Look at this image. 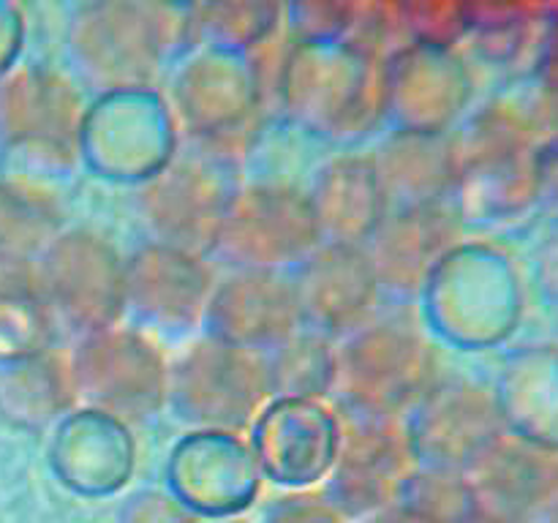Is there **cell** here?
<instances>
[{"label":"cell","instance_id":"cell-1","mask_svg":"<svg viewBox=\"0 0 558 523\" xmlns=\"http://www.w3.org/2000/svg\"><path fill=\"white\" fill-rule=\"evenodd\" d=\"M283 112L305 134L352 142L381 118L379 74L371 54L347 38L298 41L281 69Z\"/></svg>","mask_w":558,"mask_h":523},{"label":"cell","instance_id":"cell-2","mask_svg":"<svg viewBox=\"0 0 558 523\" xmlns=\"http://www.w3.org/2000/svg\"><path fill=\"white\" fill-rule=\"evenodd\" d=\"M425 316L447 343L483 352L515 332L523 287L515 265L490 245H456L423 283Z\"/></svg>","mask_w":558,"mask_h":523},{"label":"cell","instance_id":"cell-3","mask_svg":"<svg viewBox=\"0 0 558 523\" xmlns=\"http://www.w3.org/2000/svg\"><path fill=\"white\" fill-rule=\"evenodd\" d=\"M172 0H90L71 16L74 71L98 93L147 87L169 58Z\"/></svg>","mask_w":558,"mask_h":523},{"label":"cell","instance_id":"cell-4","mask_svg":"<svg viewBox=\"0 0 558 523\" xmlns=\"http://www.w3.org/2000/svg\"><path fill=\"white\" fill-rule=\"evenodd\" d=\"M456 142L458 185L452 205L472 221H507L539 199V156L526 123L505 107H490Z\"/></svg>","mask_w":558,"mask_h":523},{"label":"cell","instance_id":"cell-5","mask_svg":"<svg viewBox=\"0 0 558 523\" xmlns=\"http://www.w3.org/2000/svg\"><path fill=\"white\" fill-rule=\"evenodd\" d=\"M434 346L407 319L363 325L336 354L338 409L398 417L436 381Z\"/></svg>","mask_w":558,"mask_h":523},{"label":"cell","instance_id":"cell-6","mask_svg":"<svg viewBox=\"0 0 558 523\" xmlns=\"http://www.w3.org/2000/svg\"><path fill=\"white\" fill-rule=\"evenodd\" d=\"M69 376L82 401L123 423L153 417L167 403V363L134 327L109 325L82 332L71 354Z\"/></svg>","mask_w":558,"mask_h":523},{"label":"cell","instance_id":"cell-7","mask_svg":"<svg viewBox=\"0 0 558 523\" xmlns=\"http://www.w3.org/2000/svg\"><path fill=\"white\" fill-rule=\"evenodd\" d=\"M82 158L98 178L150 180L174 158L172 114L147 87L101 93L76 131Z\"/></svg>","mask_w":558,"mask_h":523},{"label":"cell","instance_id":"cell-8","mask_svg":"<svg viewBox=\"0 0 558 523\" xmlns=\"http://www.w3.org/2000/svg\"><path fill=\"white\" fill-rule=\"evenodd\" d=\"M319 243L308 194L294 185L259 183L238 188L210 254L234 270H283L300 265Z\"/></svg>","mask_w":558,"mask_h":523},{"label":"cell","instance_id":"cell-9","mask_svg":"<svg viewBox=\"0 0 558 523\" xmlns=\"http://www.w3.org/2000/svg\"><path fill=\"white\" fill-rule=\"evenodd\" d=\"M238 194L234 161L218 150L172 158L140 194V210L158 243L210 254L229 202Z\"/></svg>","mask_w":558,"mask_h":523},{"label":"cell","instance_id":"cell-10","mask_svg":"<svg viewBox=\"0 0 558 523\" xmlns=\"http://www.w3.org/2000/svg\"><path fill=\"white\" fill-rule=\"evenodd\" d=\"M267 376L262 354L218 338H199L169 368L167 401L183 423L213 430H238L262 409Z\"/></svg>","mask_w":558,"mask_h":523},{"label":"cell","instance_id":"cell-11","mask_svg":"<svg viewBox=\"0 0 558 523\" xmlns=\"http://www.w3.org/2000/svg\"><path fill=\"white\" fill-rule=\"evenodd\" d=\"M505 434L494 390L466 376L436 379L409 409V452L430 469L466 472Z\"/></svg>","mask_w":558,"mask_h":523},{"label":"cell","instance_id":"cell-12","mask_svg":"<svg viewBox=\"0 0 558 523\" xmlns=\"http://www.w3.org/2000/svg\"><path fill=\"white\" fill-rule=\"evenodd\" d=\"M123 265L96 232H60L38 254L36 270L52 314L80 332L114 325L123 314Z\"/></svg>","mask_w":558,"mask_h":523},{"label":"cell","instance_id":"cell-13","mask_svg":"<svg viewBox=\"0 0 558 523\" xmlns=\"http://www.w3.org/2000/svg\"><path fill=\"white\" fill-rule=\"evenodd\" d=\"M381 118L401 134L447 136L472 98L469 71L450 47L414 41L396 49L379 74Z\"/></svg>","mask_w":558,"mask_h":523},{"label":"cell","instance_id":"cell-14","mask_svg":"<svg viewBox=\"0 0 558 523\" xmlns=\"http://www.w3.org/2000/svg\"><path fill=\"white\" fill-rule=\"evenodd\" d=\"M262 472L251 447L229 430H196L172 447L167 490L194 518H232L259 496Z\"/></svg>","mask_w":558,"mask_h":523},{"label":"cell","instance_id":"cell-15","mask_svg":"<svg viewBox=\"0 0 558 523\" xmlns=\"http://www.w3.org/2000/svg\"><path fill=\"white\" fill-rule=\"evenodd\" d=\"M213 292L199 254L169 243H147L123 265V314L163 336L189 332L205 316Z\"/></svg>","mask_w":558,"mask_h":523},{"label":"cell","instance_id":"cell-16","mask_svg":"<svg viewBox=\"0 0 558 523\" xmlns=\"http://www.w3.org/2000/svg\"><path fill=\"white\" fill-rule=\"evenodd\" d=\"M259 101L254 65L243 52L202 47L174 71L172 107L194 136L223 145L245 129Z\"/></svg>","mask_w":558,"mask_h":523},{"label":"cell","instance_id":"cell-17","mask_svg":"<svg viewBox=\"0 0 558 523\" xmlns=\"http://www.w3.org/2000/svg\"><path fill=\"white\" fill-rule=\"evenodd\" d=\"M300 321L325 338H347L374 311L379 281L365 245L319 243L292 278Z\"/></svg>","mask_w":558,"mask_h":523},{"label":"cell","instance_id":"cell-18","mask_svg":"<svg viewBox=\"0 0 558 523\" xmlns=\"http://www.w3.org/2000/svg\"><path fill=\"white\" fill-rule=\"evenodd\" d=\"M207 336L267 354L303 327L292 278L283 270H234L210 292Z\"/></svg>","mask_w":558,"mask_h":523},{"label":"cell","instance_id":"cell-19","mask_svg":"<svg viewBox=\"0 0 558 523\" xmlns=\"http://www.w3.org/2000/svg\"><path fill=\"white\" fill-rule=\"evenodd\" d=\"M251 452L259 472L276 485L308 488L336 463L338 417L316 401L276 398L256 417Z\"/></svg>","mask_w":558,"mask_h":523},{"label":"cell","instance_id":"cell-20","mask_svg":"<svg viewBox=\"0 0 558 523\" xmlns=\"http://www.w3.org/2000/svg\"><path fill=\"white\" fill-rule=\"evenodd\" d=\"M458 232L461 216L452 202L390 207L365 243L379 287L412 297L441 256L456 248Z\"/></svg>","mask_w":558,"mask_h":523},{"label":"cell","instance_id":"cell-21","mask_svg":"<svg viewBox=\"0 0 558 523\" xmlns=\"http://www.w3.org/2000/svg\"><path fill=\"white\" fill-rule=\"evenodd\" d=\"M49 463L60 485L85 499H104L125 488L134 472V441L123 419L85 409L54 430Z\"/></svg>","mask_w":558,"mask_h":523},{"label":"cell","instance_id":"cell-22","mask_svg":"<svg viewBox=\"0 0 558 523\" xmlns=\"http://www.w3.org/2000/svg\"><path fill=\"white\" fill-rule=\"evenodd\" d=\"M80 120V93L58 71L33 65L0 87V136L9 147L71 158Z\"/></svg>","mask_w":558,"mask_h":523},{"label":"cell","instance_id":"cell-23","mask_svg":"<svg viewBox=\"0 0 558 523\" xmlns=\"http://www.w3.org/2000/svg\"><path fill=\"white\" fill-rule=\"evenodd\" d=\"M409 458L407 430L398 417L341 409L338 417L336 488L341 504L360 510L381 499Z\"/></svg>","mask_w":558,"mask_h":523},{"label":"cell","instance_id":"cell-24","mask_svg":"<svg viewBox=\"0 0 558 523\" xmlns=\"http://www.w3.org/2000/svg\"><path fill=\"white\" fill-rule=\"evenodd\" d=\"M466 472L472 474L469 485L477 515L499 523H521L534 515L539 501L558 483V455L505 434Z\"/></svg>","mask_w":558,"mask_h":523},{"label":"cell","instance_id":"cell-25","mask_svg":"<svg viewBox=\"0 0 558 523\" xmlns=\"http://www.w3.org/2000/svg\"><path fill=\"white\" fill-rule=\"evenodd\" d=\"M505 430L558 455V346H523L501 363L494 387Z\"/></svg>","mask_w":558,"mask_h":523},{"label":"cell","instance_id":"cell-26","mask_svg":"<svg viewBox=\"0 0 558 523\" xmlns=\"http://www.w3.org/2000/svg\"><path fill=\"white\" fill-rule=\"evenodd\" d=\"M325 243H368L387 212L379 174L371 156H338L319 169L308 194Z\"/></svg>","mask_w":558,"mask_h":523},{"label":"cell","instance_id":"cell-27","mask_svg":"<svg viewBox=\"0 0 558 523\" xmlns=\"http://www.w3.org/2000/svg\"><path fill=\"white\" fill-rule=\"evenodd\" d=\"M387 210L409 205L452 202L458 185L456 142L450 136L401 134L390 139L374 156Z\"/></svg>","mask_w":558,"mask_h":523},{"label":"cell","instance_id":"cell-28","mask_svg":"<svg viewBox=\"0 0 558 523\" xmlns=\"http://www.w3.org/2000/svg\"><path fill=\"white\" fill-rule=\"evenodd\" d=\"M52 308L38 283L36 259L0 251V363L49 352Z\"/></svg>","mask_w":558,"mask_h":523},{"label":"cell","instance_id":"cell-29","mask_svg":"<svg viewBox=\"0 0 558 523\" xmlns=\"http://www.w3.org/2000/svg\"><path fill=\"white\" fill-rule=\"evenodd\" d=\"M74 401L71 376L49 352L0 363V414L20 428H44Z\"/></svg>","mask_w":558,"mask_h":523},{"label":"cell","instance_id":"cell-30","mask_svg":"<svg viewBox=\"0 0 558 523\" xmlns=\"http://www.w3.org/2000/svg\"><path fill=\"white\" fill-rule=\"evenodd\" d=\"M63 229V202L25 178L0 180V251L38 259Z\"/></svg>","mask_w":558,"mask_h":523},{"label":"cell","instance_id":"cell-31","mask_svg":"<svg viewBox=\"0 0 558 523\" xmlns=\"http://www.w3.org/2000/svg\"><path fill=\"white\" fill-rule=\"evenodd\" d=\"M267 390L276 398H314L327 396L336 387V352L330 338L300 327L292 338L262 354Z\"/></svg>","mask_w":558,"mask_h":523},{"label":"cell","instance_id":"cell-32","mask_svg":"<svg viewBox=\"0 0 558 523\" xmlns=\"http://www.w3.org/2000/svg\"><path fill=\"white\" fill-rule=\"evenodd\" d=\"M281 5L283 0H199L191 11V33L202 47L245 54L270 36Z\"/></svg>","mask_w":558,"mask_h":523},{"label":"cell","instance_id":"cell-33","mask_svg":"<svg viewBox=\"0 0 558 523\" xmlns=\"http://www.w3.org/2000/svg\"><path fill=\"white\" fill-rule=\"evenodd\" d=\"M289 25L300 41L343 38L363 20L365 0H287Z\"/></svg>","mask_w":558,"mask_h":523},{"label":"cell","instance_id":"cell-34","mask_svg":"<svg viewBox=\"0 0 558 523\" xmlns=\"http://www.w3.org/2000/svg\"><path fill=\"white\" fill-rule=\"evenodd\" d=\"M534 281L548 300L558 303V218L534 254Z\"/></svg>","mask_w":558,"mask_h":523},{"label":"cell","instance_id":"cell-35","mask_svg":"<svg viewBox=\"0 0 558 523\" xmlns=\"http://www.w3.org/2000/svg\"><path fill=\"white\" fill-rule=\"evenodd\" d=\"M22 36H25V27H22L20 9L11 0H0V76L9 74L11 65L20 58Z\"/></svg>","mask_w":558,"mask_h":523},{"label":"cell","instance_id":"cell-36","mask_svg":"<svg viewBox=\"0 0 558 523\" xmlns=\"http://www.w3.org/2000/svg\"><path fill=\"white\" fill-rule=\"evenodd\" d=\"M265 523H336V518L325 507L308 504L300 499H287L283 504L272 507Z\"/></svg>","mask_w":558,"mask_h":523},{"label":"cell","instance_id":"cell-37","mask_svg":"<svg viewBox=\"0 0 558 523\" xmlns=\"http://www.w3.org/2000/svg\"><path fill=\"white\" fill-rule=\"evenodd\" d=\"M534 523H558V483L550 488V494L539 501L534 510Z\"/></svg>","mask_w":558,"mask_h":523},{"label":"cell","instance_id":"cell-38","mask_svg":"<svg viewBox=\"0 0 558 523\" xmlns=\"http://www.w3.org/2000/svg\"><path fill=\"white\" fill-rule=\"evenodd\" d=\"M477 523H499V521H488V518H480Z\"/></svg>","mask_w":558,"mask_h":523}]
</instances>
